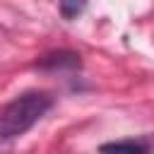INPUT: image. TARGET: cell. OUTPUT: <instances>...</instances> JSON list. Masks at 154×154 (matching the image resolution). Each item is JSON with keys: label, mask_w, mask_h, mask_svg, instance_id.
<instances>
[{"label": "cell", "mask_w": 154, "mask_h": 154, "mask_svg": "<svg viewBox=\"0 0 154 154\" xmlns=\"http://www.w3.org/2000/svg\"><path fill=\"white\" fill-rule=\"evenodd\" d=\"M53 106L51 94L46 91H24L14 96L0 111V140H14L29 132Z\"/></svg>", "instance_id": "6da1fadb"}, {"label": "cell", "mask_w": 154, "mask_h": 154, "mask_svg": "<svg viewBox=\"0 0 154 154\" xmlns=\"http://www.w3.org/2000/svg\"><path fill=\"white\" fill-rule=\"evenodd\" d=\"M82 60L75 51H53L46 53L36 60L38 70H48V72H65V70H79Z\"/></svg>", "instance_id": "7a4b0ae2"}, {"label": "cell", "mask_w": 154, "mask_h": 154, "mask_svg": "<svg viewBox=\"0 0 154 154\" xmlns=\"http://www.w3.org/2000/svg\"><path fill=\"white\" fill-rule=\"evenodd\" d=\"M99 154H149V144L144 140H118L101 144Z\"/></svg>", "instance_id": "3957f363"}, {"label": "cell", "mask_w": 154, "mask_h": 154, "mask_svg": "<svg viewBox=\"0 0 154 154\" xmlns=\"http://www.w3.org/2000/svg\"><path fill=\"white\" fill-rule=\"evenodd\" d=\"M58 5H60V14L65 19H77L84 12L87 0H58Z\"/></svg>", "instance_id": "277c9868"}]
</instances>
